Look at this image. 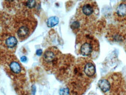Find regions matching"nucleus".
Returning <instances> with one entry per match:
<instances>
[{"label":"nucleus","instance_id":"f257e3e1","mask_svg":"<svg viewBox=\"0 0 126 95\" xmlns=\"http://www.w3.org/2000/svg\"><path fill=\"white\" fill-rule=\"evenodd\" d=\"M99 10L98 5L94 1H86L81 2L77 11V17L80 20L90 22L98 17Z\"/></svg>","mask_w":126,"mask_h":95},{"label":"nucleus","instance_id":"f03ea898","mask_svg":"<svg viewBox=\"0 0 126 95\" xmlns=\"http://www.w3.org/2000/svg\"><path fill=\"white\" fill-rule=\"evenodd\" d=\"M62 53L56 47L48 48L44 53L41 61L44 67L51 69L56 68L61 61Z\"/></svg>","mask_w":126,"mask_h":95},{"label":"nucleus","instance_id":"7ed1b4c3","mask_svg":"<svg viewBox=\"0 0 126 95\" xmlns=\"http://www.w3.org/2000/svg\"><path fill=\"white\" fill-rule=\"evenodd\" d=\"M79 52L81 55L91 57L99 50V43L98 40L91 35H85L81 41Z\"/></svg>","mask_w":126,"mask_h":95},{"label":"nucleus","instance_id":"20e7f679","mask_svg":"<svg viewBox=\"0 0 126 95\" xmlns=\"http://www.w3.org/2000/svg\"><path fill=\"white\" fill-rule=\"evenodd\" d=\"M35 28L34 22L29 19H24L17 23L16 33L18 38L23 41L28 38Z\"/></svg>","mask_w":126,"mask_h":95},{"label":"nucleus","instance_id":"39448f33","mask_svg":"<svg viewBox=\"0 0 126 95\" xmlns=\"http://www.w3.org/2000/svg\"><path fill=\"white\" fill-rule=\"evenodd\" d=\"M80 65L84 73L87 78L91 79L95 76L96 74V69L94 64L91 61L84 59L83 61L80 62Z\"/></svg>","mask_w":126,"mask_h":95},{"label":"nucleus","instance_id":"423d86ee","mask_svg":"<svg viewBox=\"0 0 126 95\" xmlns=\"http://www.w3.org/2000/svg\"><path fill=\"white\" fill-rule=\"evenodd\" d=\"M114 16L119 22L126 21V2H120L114 11Z\"/></svg>","mask_w":126,"mask_h":95},{"label":"nucleus","instance_id":"0eeeda50","mask_svg":"<svg viewBox=\"0 0 126 95\" xmlns=\"http://www.w3.org/2000/svg\"><path fill=\"white\" fill-rule=\"evenodd\" d=\"M98 86L103 92L106 93L110 91L111 89V83L107 79L103 78L98 82Z\"/></svg>","mask_w":126,"mask_h":95},{"label":"nucleus","instance_id":"6e6552de","mask_svg":"<svg viewBox=\"0 0 126 95\" xmlns=\"http://www.w3.org/2000/svg\"><path fill=\"white\" fill-rule=\"evenodd\" d=\"M109 35L110 38H112V40L115 41H121L125 39L123 34L120 32V30L116 29H114V31L110 32Z\"/></svg>","mask_w":126,"mask_h":95},{"label":"nucleus","instance_id":"1a4fd4ad","mask_svg":"<svg viewBox=\"0 0 126 95\" xmlns=\"http://www.w3.org/2000/svg\"><path fill=\"white\" fill-rule=\"evenodd\" d=\"M4 45L8 48H14L17 44V40L14 36H9L4 40Z\"/></svg>","mask_w":126,"mask_h":95},{"label":"nucleus","instance_id":"9d476101","mask_svg":"<svg viewBox=\"0 0 126 95\" xmlns=\"http://www.w3.org/2000/svg\"><path fill=\"white\" fill-rule=\"evenodd\" d=\"M9 68L13 73L18 74L21 72L22 68L19 62L16 61H12L9 64Z\"/></svg>","mask_w":126,"mask_h":95},{"label":"nucleus","instance_id":"9b49d317","mask_svg":"<svg viewBox=\"0 0 126 95\" xmlns=\"http://www.w3.org/2000/svg\"><path fill=\"white\" fill-rule=\"evenodd\" d=\"M59 23V18L56 17H51L48 19L47 24L49 28H52L56 26Z\"/></svg>","mask_w":126,"mask_h":95},{"label":"nucleus","instance_id":"f8f14e48","mask_svg":"<svg viewBox=\"0 0 126 95\" xmlns=\"http://www.w3.org/2000/svg\"><path fill=\"white\" fill-rule=\"evenodd\" d=\"M35 5H36L35 1H27L26 2V6L29 8H33L35 7Z\"/></svg>","mask_w":126,"mask_h":95},{"label":"nucleus","instance_id":"ddd939ff","mask_svg":"<svg viewBox=\"0 0 126 95\" xmlns=\"http://www.w3.org/2000/svg\"><path fill=\"white\" fill-rule=\"evenodd\" d=\"M59 95H69V91L68 88H62L59 91Z\"/></svg>","mask_w":126,"mask_h":95},{"label":"nucleus","instance_id":"4468645a","mask_svg":"<svg viewBox=\"0 0 126 95\" xmlns=\"http://www.w3.org/2000/svg\"><path fill=\"white\" fill-rule=\"evenodd\" d=\"M42 52H43V51H42L41 49H38L36 51V54L37 56H41L42 54Z\"/></svg>","mask_w":126,"mask_h":95},{"label":"nucleus","instance_id":"2eb2a0df","mask_svg":"<svg viewBox=\"0 0 126 95\" xmlns=\"http://www.w3.org/2000/svg\"><path fill=\"white\" fill-rule=\"evenodd\" d=\"M27 60V58L26 57H25V56H23V57H22L21 58V61H22V62H26Z\"/></svg>","mask_w":126,"mask_h":95},{"label":"nucleus","instance_id":"dca6fc26","mask_svg":"<svg viewBox=\"0 0 126 95\" xmlns=\"http://www.w3.org/2000/svg\"></svg>","mask_w":126,"mask_h":95},{"label":"nucleus","instance_id":"f3484780","mask_svg":"<svg viewBox=\"0 0 126 95\" xmlns=\"http://www.w3.org/2000/svg\"></svg>","mask_w":126,"mask_h":95}]
</instances>
